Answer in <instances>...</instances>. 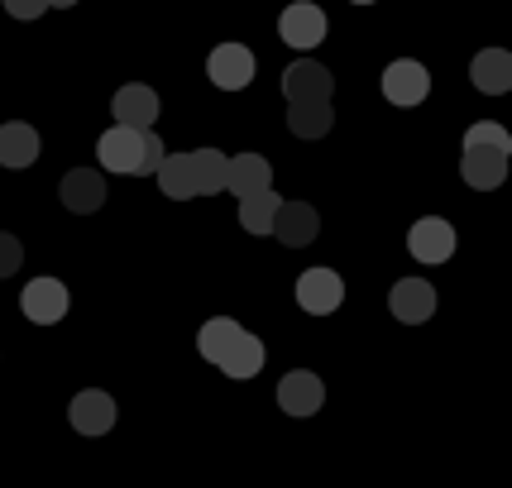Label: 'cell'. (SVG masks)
I'll use <instances>...</instances> for the list:
<instances>
[{"label":"cell","mask_w":512,"mask_h":488,"mask_svg":"<svg viewBox=\"0 0 512 488\" xmlns=\"http://www.w3.org/2000/svg\"><path fill=\"white\" fill-rule=\"evenodd\" d=\"M508 158H512V134L493 120H479L465 130V158H460V178L474 192H493L508 178Z\"/></svg>","instance_id":"cell-1"},{"label":"cell","mask_w":512,"mask_h":488,"mask_svg":"<svg viewBox=\"0 0 512 488\" xmlns=\"http://www.w3.org/2000/svg\"><path fill=\"white\" fill-rule=\"evenodd\" d=\"M96 158L106 173H125V178H144V130L134 125H115L96 139Z\"/></svg>","instance_id":"cell-2"},{"label":"cell","mask_w":512,"mask_h":488,"mask_svg":"<svg viewBox=\"0 0 512 488\" xmlns=\"http://www.w3.org/2000/svg\"><path fill=\"white\" fill-rule=\"evenodd\" d=\"M326 29H331V20H326V10L312 5V0H292L288 10H283V20H278L283 44L297 48V53H307V48L321 44V39H326Z\"/></svg>","instance_id":"cell-3"},{"label":"cell","mask_w":512,"mask_h":488,"mask_svg":"<svg viewBox=\"0 0 512 488\" xmlns=\"http://www.w3.org/2000/svg\"><path fill=\"white\" fill-rule=\"evenodd\" d=\"M345 302V278L335 268H307L297 278V307L312 311V316H331Z\"/></svg>","instance_id":"cell-4"},{"label":"cell","mask_w":512,"mask_h":488,"mask_svg":"<svg viewBox=\"0 0 512 488\" xmlns=\"http://www.w3.org/2000/svg\"><path fill=\"white\" fill-rule=\"evenodd\" d=\"M383 96L393 106H422L431 96V72L417 58H398V63L383 67Z\"/></svg>","instance_id":"cell-5"},{"label":"cell","mask_w":512,"mask_h":488,"mask_svg":"<svg viewBox=\"0 0 512 488\" xmlns=\"http://www.w3.org/2000/svg\"><path fill=\"white\" fill-rule=\"evenodd\" d=\"M407 249H412L417 264H446L455 254V225L441 221V216H422L407 235Z\"/></svg>","instance_id":"cell-6"},{"label":"cell","mask_w":512,"mask_h":488,"mask_svg":"<svg viewBox=\"0 0 512 488\" xmlns=\"http://www.w3.org/2000/svg\"><path fill=\"white\" fill-rule=\"evenodd\" d=\"M335 91V77L326 72L321 63H312V58H297V63L283 67V96L292 101H331Z\"/></svg>","instance_id":"cell-7"},{"label":"cell","mask_w":512,"mask_h":488,"mask_svg":"<svg viewBox=\"0 0 512 488\" xmlns=\"http://www.w3.org/2000/svg\"><path fill=\"white\" fill-rule=\"evenodd\" d=\"M20 311L34 321V326H58L67 316V288L58 278H34L20 297Z\"/></svg>","instance_id":"cell-8"},{"label":"cell","mask_w":512,"mask_h":488,"mask_svg":"<svg viewBox=\"0 0 512 488\" xmlns=\"http://www.w3.org/2000/svg\"><path fill=\"white\" fill-rule=\"evenodd\" d=\"M321 402H326V383L316 374H307V369L283 374V383H278V407H283L288 417H312V412H321Z\"/></svg>","instance_id":"cell-9"},{"label":"cell","mask_w":512,"mask_h":488,"mask_svg":"<svg viewBox=\"0 0 512 488\" xmlns=\"http://www.w3.org/2000/svg\"><path fill=\"white\" fill-rule=\"evenodd\" d=\"M67 422H72V431H82V436H106V431L115 426V398L111 393H101V388H87V393L72 398Z\"/></svg>","instance_id":"cell-10"},{"label":"cell","mask_w":512,"mask_h":488,"mask_svg":"<svg viewBox=\"0 0 512 488\" xmlns=\"http://www.w3.org/2000/svg\"><path fill=\"white\" fill-rule=\"evenodd\" d=\"M206 72H211V82L221 91H245L254 82V53L245 44H216Z\"/></svg>","instance_id":"cell-11"},{"label":"cell","mask_w":512,"mask_h":488,"mask_svg":"<svg viewBox=\"0 0 512 488\" xmlns=\"http://www.w3.org/2000/svg\"><path fill=\"white\" fill-rule=\"evenodd\" d=\"M388 311L398 316L402 326H422V321H431V311H436V288L426 278H402L398 288L388 292Z\"/></svg>","instance_id":"cell-12"},{"label":"cell","mask_w":512,"mask_h":488,"mask_svg":"<svg viewBox=\"0 0 512 488\" xmlns=\"http://www.w3.org/2000/svg\"><path fill=\"white\" fill-rule=\"evenodd\" d=\"M316 230H321V221H316V211L307 206V201H278V211H273V240H283L288 249H302V244L316 240Z\"/></svg>","instance_id":"cell-13"},{"label":"cell","mask_w":512,"mask_h":488,"mask_svg":"<svg viewBox=\"0 0 512 488\" xmlns=\"http://www.w3.org/2000/svg\"><path fill=\"white\" fill-rule=\"evenodd\" d=\"M58 197H63L67 211H77V216H91V211H101L106 206V178L101 173H91V168H72L58 187Z\"/></svg>","instance_id":"cell-14"},{"label":"cell","mask_w":512,"mask_h":488,"mask_svg":"<svg viewBox=\"0 0 512 488\" xmlns=\"http://www.w3.org/2000/svg\"><path fill=\"white\" fill-rule=\"evenodd\" d=\"M469 82L484 91V96H503V91H512V53L508 48H484V53H474Z\"/></svg>","instance_id":"cell-15"},{"label":"cell","mask_w":512,"mask_h":488,"mask_svg":"<svg viewBox=\"0 0 512 488\" xmlns=\"http://www.w3.org/2000/svg\"><path fill=\"white\" fill-rule=\"evenodd\" d=\"M111 115L120 120V125H134V130H149L158 120V91L154 87H120L111 101Z\"/></svg>","instance_id":"cell-16"},{"label":"cell","mask_w":512,"mask_h":488,"mask_svg":"<svg viewBox=\"0 0 512 488\" xmlns=\"http://www.w3.org/2000/svg\"><path fill=\"white\" fill-rule=\"evenodd\" d=\"M225 187H230L235 197H254V192L273 187V168H268V158H259V154L225 158Z\"/></svg>","instance_id":"cell-17"},{"label":"cell","mask_w":512,"mask_h":488,"mask_svg":"<svg viewBox=\"0 0 512 488\" xmlns=\"http://www.w3.org/2000/svg\"><path fill=\"white\" fill-rule=\"evenodd\" d=\"M39 158V130L24 125V120H10L0 125V163L5 168H29Z\"/></svg>","instance_id":"cell-18"},{"label":"cell","mask_w":512,"mask_h":488,"mask_svg":"<svg viewBox=\"0 0 512 488\" xmlns=\"http://www.w3.org/2000/svg\"><path fill=\"white\" fill-rule=\"evenodd\" d=\"M158 187L168 201H192L197 197V178H192V154H163V163L154 168Z\"/></svg>","instance_id":"cell-19"},{"label":"cell","mask_w":512,"mask_h":488,"mask_svg":"<svg viewBox=\"0 0 512 488\" xmlns=\"http://www.w3.org/2000/svg\"><path fill=\"white\" fill-rule=\"evenodd\" d=\"M331 125H335L331 101H292L288 130L297 134V139H321V134H331Z\"/></svg>","instance_id":"cell-20"},{"label":"cell","mask_w":512,"mask_h":488,"mask_svg":"<svg viewBox=\"0 0 512 488\" xmlns=\"http://www.w3.org/2000/svg\"><path fill=\"white\" fill-rule=\"evenodd\" d=\"M216 369H225L230 378H254L259 369H264V340L245 331V335H240V340H235V345H230V350L221 355V364H216Z\"/></svg>","instance_id":"cell-21"},{"label":"cell","mask_w":512,"mask_h":488,"mask_svg":"<svg viewBox=\"0 0 512 488\" xmlns=\"http://www.w3.org/2000/svg\"><path fill=\"white\" fill-rule=\"evenodd\" d=\"M245 335V326L240 321H230V316H216V321H206L197 331V350H201V359H211V364H221V355L235 345Z\"/></svg>","instance_id":"cell-22"},{"label":"cell","mask_w":512,"mask_h":488,"mask_svg":"<svg viewBox=\"0 0 512 488\" xmlns=\"http://www.w3.org/2000/svg\"><path fill=\"white\" fill-rule=\"evenodd\" d=\"M278 201L283 197H273V187L254 192V197H240V225H245L249 235H268V230H273V211H278Z\"/></svg>","instance_id":"cell-23"},{"label":"cell","mask_w":512,"mask_h":488,"mask_svg":"<svg viewBox=\"0 0 512 488\" xmlns=\"http://www.w3.org/2000/svg\"><path fill=\"white\" fill-rule=\"evenodd\" d=\"M192 178H197V197H211L225 187V154L221 149H197L192 154Z\"/></svg>","instance_id":"cell-24"},{"label":"cell","mask_w":512,"mask_h":488,"mask_svg":"<svg viewBox=\"0 0 512 488\" xmlns=\"http://www.w3.org/2000/svg\"><path fill=\"white\" fill-rule=\"evenodd\" d=\"M20 264H24V244L15 240V235H5V230H0V278L20 273Z\"/></svg>","instance_id":"cell-25"},{"label":"cell","mask_w":512,"mask_h":488,"mask_svg":"<svg viewBox=\"0 0 512 488\" xmlns=\"http://www.w3.org/2000/svg\"><path fill=\"white\" fill-rule=\"evenodd\" d=\"M163 154H168V149H163V139L154 134V125H149V130H144V178H149L158 163H163Z\"/></svg>","instance_id":"cell-26"},{"label":"cell","mask_w":512,"mask_h":488,"mask_svg":"<svg viewBox=\"0 0 512 488\" xmlns=\"http://www.w3.org/2000/svg\"><path fill=\"white\" fill-rule=\"evenodd\" d=\"M5 10H10L15 20H39L48 10V0H5Z\"/></svg>","instance_id":"cell-27"},{"label":"cell","mask_w":512,"mask_h":488,"mask_svg":"<svg viewBox=\"0 0 512 488\" xmlns=\"http://www.w3.org/2000/svg\"><path fill=\"white\" fill-rule=\"evenodd\" d=\"M67 5H77V0H48V10H67Z\"/></svg>","instance_id":"cell-28"},{"label":"cell","mask_w":512,"mask_h":488,"mask_svg":"<svg viewBox=\"0 0 512 488\" xmlns=\"http://www.w3.org/2000/svg\"><path fill=\"white\" fill-rule=\"evenodd\" d=\"M350 5H369V0H350Z\"/></svg>","instance_id":"cell-29"}]
</instances>
